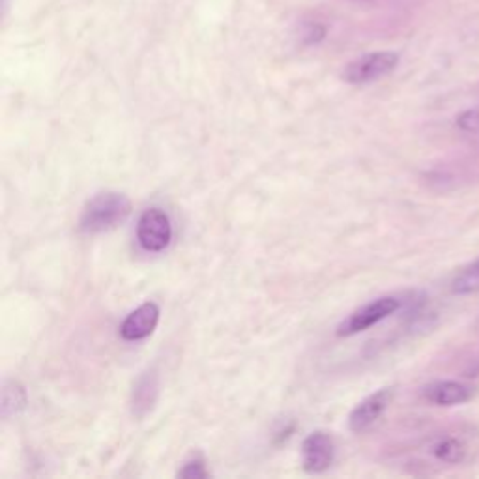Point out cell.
<instances>
[{
	"label": "cell",
	"instance_id": "6da1fadb",
	"mask_svg": "<svg viewBox=\"0 0 479 479\" xmlns=\"http://www.w3.org/2000/svg\"><path fill=\"white\" fill-rule=\"evenodd\" d=\"M130 214L132 200L124 193L103 191L86 202L79 219V229L85 234H100L124 223Z\"/></svg>",
	"mask_w": 479,
	"mask_h": 479
},
{
	"label": "cell",
	"instance_id": "7a4b0ae2",
	"mask_svg": "<svg viewBox=\"0 0 479 479\" xmlns=\"http://www.w3.org/2000/svg\"><path fill=\"white\" fill-rule=\"evenodd\" d=\"M397 64L399 54L394 51L369 53L356 59L354 62H350L343 71V79L350 85H367L390 76Z\"/></svg>",
	"mask_w": 479,
	"mask_h": 479
},
{
	"label": "cell",
	"instance_id": "3957f363",
	"mask_svg": "<svg viewBox=\"0 0 479 479\" xmlns=\"http://www.w3.org/2000/svg\"><path fill=\"white\" fill-rule=\"evenodd\" d=\"M401 307V300L395 296H382L378 300H373L369 304H365L363 307L356 309L353 315H350L339 328L337 336H354L360 331L369 329L371 326L382 322L384 319H388L394 313H397Z\"/></svg>",
	"mask_w": 479,
	"mask_h": 479
},
{
	"label": "cell",
	"instance_id": "277c9868",
	"mask_svg": "<svg viewBox=\"0 0 479 479\" xmlns=\"http://www.w3.org/2000/svg\"><path fill=\"white\" fill-rule=\"evenodd\" d=\"M137 240L141 248L146 251H163L173 240V225L169 215L161 208L144 210L137 223Z\"/></svg>",
	"mask_w": 479,
	"mask_h": 479
},
{
	"label": "cell",
	"instance_id": "5b68a950",
	"mask_svg": "<svg viewBox=\"0 0 479 479\" xmlns=\"http://www.w3.org/2000/svg\"><path fill=\"white\" fill-rule=\"evenodd\" d=\"M477 386L460 380H436L423 386L421 395L434 407H459L477 395Z\"/></svg>",
	"mask_w": 479,
	"mask_h": 479
},
{
	"label": "cell",
	"instance_id": "8992f818",
	"mask_svg": "<svg viewBox=\"0 0 479 479\" xmlns=\"http://www.w3.org/2000/svg\"><path fill=\"white\" fill-rule=\"evenodd\" d=\"M336 457L334 440L328 433L317 431L309 434L302 444V465L311 474L326 472Z\"/></svg>",
	"mask_w": 479,
	"mask_h": 479
},
{
	"label": "cell",
	"instance_id": "52a82bcc",
	"mask_svg": "<svg viewBox=\"0 0 479 479\" xmlns=\"http://www.w3.org/2000/svg\"><path fill=\"white\" fill-rule=\"evenodd\" d=\"M394 392L390 388H382L369 397H365L348 418V427L353 433H363L380 419V416L390 407Z\"/></svg>",
	"mask_w": 479,
	"mask_h": 479
},
{
	"label": "cell",
	"instance_id": "ba28073f",
	"mask_svg": "<svg viewBox=\"0 0 479 479\" xmlns=\"http://www.w3.org/2000/svg\"><path fill=\"white\" fill-rule=\"evenodd\" d=\"M159 322V307L154 302H146L126 317L120 326V336L124 341H141L154 334Z\"/></svg>",
	"mask_w": 479,
	"mask_h": 479
},
{
	"label": "cell",
	"instance_id": "9c48e42d",
	"mask_svg": "<svg viewBox=\"0 0 479 479\" xmlns=\"http://www.w3.org/2000/svg\"><path fill=\"white\" fill-rule=\"evenodd\" d=\"M158 399V375L154 371L144 373L134 392V414L142 418L144 414H149Z\"/></svg>",
	"mask_w": 479,
	"mask_h": 479
},
{
	"label": "cell",
	"instance_id": "30bf717a",
	"mask_svg": "<svg viewBox=\"0 0 479 479\" xmlns=\"http://www.w3.org/2000/svg\"><path fill=\"white\" fill-rule=\"evenodd\" d=\"M431 453L436 460H440V463H444V465H460V463H465L468 448L463 440H459L455 436H444V438H438L431 446Z\"/></svg>",
	"mask_w": 479,
	"mask_h": 479
},
{
	"label": "cell",
	"instance_id": "8fae6325",
	"mask_svg": "<svg viewBox=\"0 0 479 479\" xmlns=\"http://www.w3.org/2000/svg\"><path fill=\"white\" fill-rule=\"evenodd\" d=\"M450 290L455 296H474V294H479V259L455 273Z\"/></svg>",
	"mask_w": 479,
	"mask_h": 479
},
{
	"label": "cell",
	"instance_id": "7c38bea8",
	"mask_svg": "<svg viewBox=\"0 0 479 479\" xmlns=\"http://www.w3.org/2000/svg\"><path fill=\"white\" fill-rule=\"evenodd\" d=\"M27 404V394L21 384L6 382L3 390V418L10 419L13 416H20Z\"/></svg>",
	"mask_w": 479,
	"mask_h": 479
},
{
	"label": "cell",
	"instance_id": "4fadbf2b",
	"mask_svg": "<svg viewBox=\"0 0 479 479\" xmlns=\"http://www.w3.org/2000/svg\"><path fill=\"white\" fill-rule=\"evenodd\" d=\"M455 126L463 134H479V107L467 109L455 120Z\"/></svg>",
	"mask_w": 479,
	"mask_h": 479
},
{
	"label": "cell",
	"instance_id": "5bb4252c",
	"mask_svg": "<svg viewBox=\"0 0 479 479\" xmlns=\"http://www.w3.org/2000/svg\"><path fill=\"white\" fill-rule=\"evenodd\" d=\"M178 475L188 477V479H200V477H207L208 472H207L205 465L200 463V460H191V463L183 465V468L178 472Z\"/></svg>",
	"mask_w": 479,
	"mask_h": 479
}]
</instances>
